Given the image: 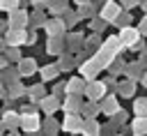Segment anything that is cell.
Returning a JSON list of instances; mask_svg holds the SVG:
<instances>
[{
	"mask_svg": "<svg viewBox=\"0 0 147 136\" xmlns=\"http://www.w3.org/2000/svg\"><path fill=\"white\" fill-rule=\"evenodd\" d=\"M21 7V0H0V12H11V9H18Z\"/></svg>",
	"mask_w": 147,
	"mask_h": 136,
	"instance_id": "f35d334b",
	"label": "cell"
},
{
	"mask_svg": "<svg viewBox=\"0 0 147 136\" xmlns=\"http://www.w3.org/2000/svg\"><path fill=\"white\" fill-rule=\"evenodd\" d=\"M106 25H108V21L103 16H92L90 18V30H94V32H103Z\"/></svg>",
	"mask_w": 147,
	"mask_h": 136,
	"instance_id": "e575fe53",
	"label": "cell"
},
{
	"mask_svg": "<svg viewBox=\"0 0 147 136\" xmlns=\"http://www.w3.org/2000/svg\"><path fill=\"white\" fill-rule=\"evenodd\" d=\"M78 113H80L83 118H96V115L101 113V104L94 101V99H87V101H83V106H80Z\"/></svg>",
	"mask_w": 147,
	"mask_h": 136,
	"instance_id": "ac0fdd59",
	"label": "cell"
},
{
	"mask_svg": "<svg viewBox=\"0 0 147 136\" xmlns=\"http://www.w3.org/2000/svg\"><path fill=\"white\" fill-rule=\"evenodd\" d=\"M119 39H122V44H124L126 48H131L138 39H142V35H140V30H138V28L126 25V28H119Z\"/></svg>",
	"mask_w": 147,
	"mask_h": 136,
	"instance_id": "30bf717a",
	"label": "cell"
},
{
	"mask_svg": "<svg viewBox=\"0 0 147 136\" xmlns=\"http://www.w3.org/2000/svg\"><path fill=\"white\" fill-rule=\"evenodd\" d=\"M101 44H103V39H101V32H94V30H92V35H90V37H85V48H87L92 55L96 53V48H99Z\"/></svg>",
	"mask_w": 147,
	"mask_h": 136,
	"instance_id": "f1b7e54d",
	"label": "cell"
},
{
	"mask_svg": "<svg viewBox=\"0 0 147 136\" xmlns=\"http://www.w3.org/2000/svg\"><path fill=\"white\" fill-rule=\"evenodd\" d=\"M64 41H67V51L78 53V51L85 46V35H80V32H69V35L64 37Z\"/></svg>",
	"mask_w": 147,
	"mask_h": 136,
	"instance_id": "5bb4252c",
	"label": "cell"
},
{
	"mask_svg": "<svg viewBox=\"0 0 147 136\" xmlns=\"http://www.w3.org/2000/svg\"><path fill=\"white\" fill-rule=\"evenodd\" d=\"M5 46H7V44H5V37H0V53L5 51Z\"/></svg>",
	"mask_w": 147,
	"mask_h": 136,
	"instance_id": "11a10c76",
	"label": "cell"
},
{
	"mask_svg": "<svg viewBox=\"0 0 147 136\" xmlns=\"http://www.w3.org/2000/svg\"><path fill=\"white\" fill-rule=\"evenodd\" d=\"M62 37H64V35H48V41H46V53H48V55L60 58V55L64 53L67 41H64Z\"/></svg>",
	"mask_w": 147,
	"mask_h": 136,
	"instance_id": "8992f818",
	"label": "cell"
},
{
	"mask_svg": "<svg viewBox=\"0 0 147 136\" xmlns=\"http://www.w3.org/2000/svg\"><path fill=\"white\" fill-rule=\"evenodd\" d=\"M119 5L124 7V9H133V7H140V0H119Z\"/></svg>",
	"mask_w": 147,
	"mask_h": 136,
	"instance_id": "b9f144b4",
	"label": "cell"
},
{
	"mask_svg": "<svg viewBox=\"0 0 147 136\" xmlns=\"http://www.w3.org/2000/svg\"><path fill=\"white\" fill-rule=\"evenodd\" d=\"M2 122L7 124V129H9V131H11V129H18V127H21V113H18V111L7 108V111L2 113Z\"/></svg>",
	"mask_w": 147,
	"mask_h": 136,
	"instance_id": "44dd1931",
	"label": "cell"
},
{
	"mask_svg": "<svg viewBox=\"0 0 147 136\" xmlns=\"http://www.w3.org/2000/svg\"><path fill=\"white\" fill-rule=\"evenodd\" d=\"M5 129H7V124L2 122V118H0V134H5Z\"/></svg>",
	"mask_w": 147,
	"mask_h": 136,
	"instance_id": "db71d44e",
	"label": "cell"
},
{
	"mask_svg": "<svg viewBox=\"0 0 147 136\" xmlns=\"http://www.w3.org/2000/svg\"><path fill=\"white\" fill-rule=\"evenodd\" d=\"M145 74V67L136 60V62H129L126 67H124V76L126 78H133V81H140V76Z\"/></svg>",
	"mask_w": 147,
	"mask_h": 136,
	"instance_id": "cb8c5ba5",
	"label": "cell"
},
{
	"mask_svg": "<svg viewBox=\"0 0 147 136\" xmlns=\"http://www.w3.org/2000/svg\"><path fill=\"white\" fill-rule=\"evenodd\" d=\"M131 21H133L131 12H129V9H122V12H119V16H117L113 23H115L117 28H126V25H131Z\"/></svg>",
	"mask_w": 147,
	"mask_h": 136,
	"instance_id": "836d02e7",
	"label": "cell"
},
{
	"mask_svg": "<svg viewBox=\"0 0 147 136\" xmlns=\"http://www.w3.org/2000/svg\"><path fill=\"white\" fill-rule=\"evenodd\" d=\"M9 30V21H0V32H7Z\"/></svg>",
	"mask_w": 147,
	"mask_h": 136,
	"instance_id": "816d5d0a",
	"label": "cell"
},
{
	"mask_svg": "<svg viewBox=\"0 0 147 136\" xmlns=\"http://www.w3.org/2000/svg\"><path fill=\"white\" fill-rule=\"evenodd\" d=\"M83 134H85V136H99V134H101V124L96 122V118H85Z\"/></svg>",
	"mask_w": 147,
	"mask_h": 136,
	"instance_id": "f546056e",
	"label": "cell"
},
{
	"mask_svg": "<svg viewBox=\"0 0 147 136\" xmlns=\"http://www.w3.org/2000/svg\"><path fill=\"white\" fill-rule=\"evenodd\" d=\"M138 62H140V65L147 69V48H142V51H140V55H138Z\"/></svg>",
	"mask_w": 147,
	"mask_h": 136,
	"instance_id": "f6af8a7d",
	"label": "cell"
},
{
	"mask_svg": "<svg viewBox=\"0 0 147 136\" xmlns=\"http://www.w3.org/2000/svg\"><path fill=\"white\" fill-rule=\"evenodd\" d=\"M30 101H34V104H39L44 97H46V88H44V83H37V85H30L28 88V95H25Z\"/></svg>",
	"mask_w": 147,
	"mask_h": 136,
	"instance_id": "4316f807",
	"label": "cell"
},
{
	"mask_svg": "<svg viewBox=\"0 0 147 136\" xmlns=\"http://www.w3.org/2000/svg\"><path fill=\"white\" fill-rule=\"evenodd\" d=\"M46 21H48V16H46V12H44V7H34V12L30 14V28L32 30H39V28H44L46 25Z\"/></svg>",
	"mask_w": 147,
	"mask_h": 136,
	"instance_id": "2e32d148",
	"label": "cell"
},
{
	"mask_svg": "<svg viewBox=\"0 0 147 136\" xmlns=\"http://www.w3.org/2000/svg\"><path fill=\"white\" fill-rule=\"evenodd\" d=\"M2 53H5V58H7L9 62H16V65H18L21 58H23V55H21V46H5Z\"/></svg>",
	"mask_w": 147,
	"mask_h": 136,
	"instance_id": "1f68e13d",
	"label": "cell"
},
{
	"mask_svg": "<svg viewBox=\"0 0 147 136\" xmlns=\"http://www.w3.org/2000/svg\"><path fill=\"white\" fill-rule=\"evenodd\" d=\"M60 129H62V124H60L53 115H46V118H44V122H41V131H44V134L53 136V134H57Z\"/></svg>",
	"mask_w": 147,
	"mask_h": 136,
	"instance_id": "83f0119b",
	"label": "cell"
},
{
	"mask_svg": "<svg viewBox=\"0 0 147 136\" xmlns=\"http://www.w3.org/2000/svg\"><path fill=\"white\" fill-rule=\"evenodd\" d=\"M78 71H80V76H85L87 81H92V78H96L99 76V71H101V65L90 55V58H85L80 65H78Z\"/></svg>",
	"mask_w": 147,
	"mask_h": 136,
	"instance_id": "5b68a950",
	"label": "cell"
},
{
	"mask_svg": "<svg viewBox=\"0 0 147 136\" xmlns=\"http://www.w3.org/2000/svg\"><path fill=\"white\" fill-rule=\"evenodd\" d=\"M41 118L39 113H21V131L23 134H44L41 131Z\"/></svg>",
	"mask_w": 147,
	"mask_h": 136,
	"instance_id": "6da1fadb",
	"label": "cell"
},
{
	"mask_svg": "<svg viewBox=\"0 0 147 136\" xmlns=\"http://www.w3.org/2000/svg\"><path fill=\"white\" fill-rule=\"evenodd\" d=\"M133 113H136V115H147V97H136V101H133Z\"/></svg>",
	"mask_w": 147,
	"mask_h": 136,
	"instance_id": "d590c367",
	"label": "cell"
},
{
	"mask_svg": "<svg viewBox=\"0 0 147 136\" xmlns=\"http://www.w3.org/2000/svg\"><path fill=\"white\" fill-rule=\"evenodd\" d=\"M44 30H46L48 35H64V32H67V21H64L62 16H48Z\"/></svg>",
	"mask_w": 147,
	"mask_h": 136,
	"instance_id": "8fae6325",
	"label": "cell"
},
{
	"mask_svg": "<svg viewBox=\"0 0 147 136\" xmlns=\"http://www.w3.org/2000/svg\"><path fill=\"white\" fill-rule=\"evenodd\" d=\"M117 127H119V124L110 118V120H108V124H103V127H101V134H117V131H115Z\"/></svg>",
	"mask_w": 147,
	"mask_h": 136,
	"instance_id": "60d3db41",
	"label": "cell"
},
{
	"mask_svg": "<svg viewBox=\"0 0 147 136\" xmlns=\"http://www.w3.org/2000/svg\"><path fill=\"white\" fill-rule=\"evenodd\" d=\"M78 14H80L83 18H92V16L96 14V9H94L92 2H85V5H78Z\"/></svg>",
	"mask_w": 147,
	"mask_h": 136,
	"instance_id": "8d00e7d4",
	"label": "cell"
},
{
	"mask_svg": "<svg viewBox=\"0 0 147 136\" xmlns=\"http://www.w3.org/2000/svg\"><path fill=\"white\" fill-rule=\"evenodd\" d=\"M46 9L51 16H64V12L69 9V0H48Z\"/></svg>",
	"mask_w": 147,
	"mask_h": 136,
	"instance_id": "603a6c76",
	"label": "cell"
},
{
	"mask_svg": "<svg viewBox=\"0 0 147 136\" xmlns=\"http://www.w3.org/2000/svg\"><path fill=\"white\" fill-rule=\"evenodd\" d=\"M99 104H101V113H103V115H108V118H110V115H115V113L119 111V101H117V97H115V95H106Z\"/></svg>",
	"mask_w": 147,
	"mask_h": 136,
	"instance_id": "9a60e30c",
	"label": "cell"
},
{
	"mask_svg": "<svg viewBox=\"0 0 147 136\" xmlns=\"http://www.w3.org/2000/svg\"><path fill=\"white\" fill-rule=\"evenodd\" d=\"M7 90H9V99H11V101H14V99H21V97H25V95H28V88H23V83H21V81H16V83L7 85Z\"/></svg>",
	"mask_w": 147,
	"mask_h": 136,
	"instance_id": "4dcf8cb0",
	"label": "cell"
},
{
	"mask_svg": "<svg viewBox=\"0 0 147 136\" xmlns=\"http://www.w3.org/2000/svg\"><path fill=\"white\" fill-rule=\"evenodd\" d=\"M117 95H119V97H124V99L136 97V81H133V78L119 81V85H117Z\"/></svg>",
	"mask_w": 147,
	"mask_h": 136,
	"instance_id": "ffe728a7",
	"label": "cell"
},
{
	"mask_svg": "<svg viewBox=\"0 0 147 136\" xmlns=\"http://www.w3.org/2000/svg\"><path fill=\"white\" fill-rule=\"evenodd\" d=\"M110 118H113V120L122 127V124H126V118H129V115H126V111H124V108H119V111H117L115 115H110Z\"/></svg>",
	"mask_w": 147,
	"mask_h": 136,
	"instance_id": "ab89813d",
	"label": "cell"
},
{
	"mask_svg": "<svg viewBox=\"0 0 147 136\" xmlns=\"http://www.w3.org/2000/svg\"><path fill=\"white\" fill-rule=\"evenodd\" d=\"M7 21H9V28H28V23H30V14L23 12V9L18 7V9H11V12H9Z\"/></svg>",
	"mask_w": 147,
	"mask_h": 136,
	"instance_id": "9c48e42d",
	"label": "cell"
},
{
	"mask_svg": "<svg viewBox=\"0 0 147 136\" xmlns=\"http://www.w3.org/2000/svg\"><path fill=\"white\" fill-rule=\"evenodd\" d=\"M57 65H60V69L62 71H71L74 67H78V58H76V53H62L60 58H57Z\"/></svg>",
	"mask_w": 147,
	"mask_h": 136,
	"instance_id": "d6986e66",
	"label": "cell"
},
{
	"mask_svg": "<svg viewBox=\"0 0 147 136\" xmlns=\"http://www.w3.org/2000/svg\"><path fill=\"white\" fill-rule=\"evenodd\" d=\"M60 74H62L60 65H44V67H39V76H41V81H55Z\"/></svg>",
	"mask_w": 147,
	"mask_h": 136,
	"instance_id": "7402d4cb",
	"label": "cell"
},
{
	"mask_svg": "<svg viewBox=\"0 0 147 136\" xmlns=\"http://www.w3.org/2000/svg\"><path fill=\"white\" fill-rule=\"evenodd\" d=\"M16 67H18L21 78H25V76H34L37 69H39V67H37V58H25V55L21 58V62H18Z\"/></svg>",
	"mask_w": 147,
	"mask_h": 136,
	"instance_id": "4fadbf2b",
	"label": "cell"
},
{
	"mask_svg": "<svg viewBox=\"0 0 147 136\" xmlns=\"http://www.w3.org/2000/svg\"><path fill=\"white\" fill-rule=\"evenodd\" d=\"M60 108H62V101H60V97H57V95H53V92H51V95H46V97L39 101V111H41V113H46V115H53V113H55V111H60Z\"/></svg>",
	"mask_w": 147,
	"mask_h": 136,
	"instance_id": "ba28073f",
	"label": "cell"
},
{
	"mask_svg": "<svg viewBox=\"0 0 147 136\" xmlns=\"http://www.w3.org/2000/svg\"><path fill=\"white\" fill-rule=\"evenodd\" d=\"M124 7L119 5V2H113V0H103V5H101V9H99V16H103L108 23H113L117 16H119V12H122Z\"/></svg>",
	"mask_w": 147,
	"mask_h": 136,
	"instance_id": "52a82bcc",
	"label": "cell"
},
{
	"mask_svg": "<svg viewBox=\"0 0 147 136\" xmlns=\"http://www.w3.org/2000/svg\"><path fill=\"white\" fill-rule=\"evenodd\" d=\"M124 67H126V62H124V60L117 55V58L110 62V67H108V74H110V76H119V74H124Z\"/></svg>",
	"mask_w": 147,
	"mask_h": 136,
	"instance_id": "d6a6232c",
	"label": "cell"
},
{
	"mask_svg": "<svg viewBox=\"0 0 147 136\" xmlns=\"http://www.w3.org/2000/svg\"><path fill=\"white\" fill-rule=\"evenodd\" d=\"M80 106H83L80 95H64V101H62V111L64 113H78Z\"/></svg>",
	"mask_w": 147,
	"mask_h": 136,
	"instance_id": "e0dca14e",
	"label": "cell"
},
{
	"mask_svg": "<svg viewBox=\"0 0 147 136\" xmlns=\"http://www.w3.org/2000/svg\"><path fill=\"white\" fill-rule=\"evenodd\" d=\"M64 21H67V28H74L78 21H83V16H80L78 12H71V9H67V12H64Z\"/></svg>",
	"mask_w": 147,
	"mask_h": 136,
	"instance_id": "74e56055",
	"label": "cell"
},
{
	"mask_svg": "<svg viewBox=\"0 0 147 136\" xmlns=\"http://www.w3.org/2000/svg\"><path fill=\"white\" fill-rule=\"evenodd\" d=\"M7 62H9V60L5 58V53H0V71H2L5 67H7Z\"/></svg>",
	"mask_w": 147,
	"mask_h": 136,
	"instance_id": "f907efd6",
	"label": "cell"
},
{
	"mask_svg": "<svg viewBox=\"0 0 147 136\" xmlns=\"http://www.w3.org/2000/svg\"><path fill=\"white\" fill-rule=\"evenodd\" d=\"M138 30H140V35H142V37H147V14L140 18V23H138Z\"/></svg>",
	"mask_w": 147,
	"mask_h": 136,
	"instance_id": "7bdbcfd3",
	"label": "cell"
},
{
	"mask_svg": "<svg viewBox=\"0 0 147 136\" xmlns=\"http://www.w3.org/2000/svg\"><path fill=\"white\" fill-rule=\"evenodd\" d=\"M7 97H9V90H7V85L0 81V99H7Z\"/></svg>",
	"mask_w": 147,
	"mask_h": 136,
	"instance_id": "bcb514c9",
	"label": "cell"
},
{
	"mask_svg": "<svg viewBox=\"0 0 147 136\" xmlns=\"http://www.w3.org/2000/svg\"><path fill=\"white\" fill-rule=\"evenodd\" d=\"M85 85H87L85 76H71L64 83V90H67V95H85Z\"/></svg>",
	"mask_w": 147,
	"mask_h": 136,
	"instance_id": "7c38bea8",
	"label": "cell"
},
{
	"mask_svg": "<svg viewBox=\"0 0 147 136\" xmlns=\"http://www.w3.org/2000/svg\"><path fill=\"white\" fill-rule=\"evenodd\" d=\"M106 95H108V83H106V81H96V78L87 81V85H85V97H87V99L101 101Z\"/></svg>",
	"mask_w": 147,
	"mask_h": 136,
	"instance_id": "7a4b0ae2",
	"label": "cell"
},
{
	"mask_svg": "<svg viewBox=\"0 0 147 136\" xmlns=\"http://www.w3.org/2000/svg\"><path fill=\"white\" fill-rule=\"evenodd\" d=\"M34 41H37V30H34V32H30V37H28V46H32Z\"/></svg>",
	"mask_w": 147,
	"mask_h": 136,
	"instance_id": "681fc988",
	"label": "cell"
},
{
	"mask_svg": "<svg viewBox=\"0 0 147 136\" xmlns=\"http://www.w3.org/2000/svg\"><path fill=\"white\" fill-rule=\"evenodd\" d=\"M32 7H48V0H30Z\"/></svg>",
	"mask_w": 147,
	"mask_h": 136,
	"instance_id": "c3c4849f",
	"label": "cell"
},
{
	"mask_svg": "<svg viewBox=\"0 0 147 136\" xmlns=\"http://www.w3.org/2000/svg\"><path fill=\"white\" fill-rule=\"evenodd\" d=\"M131 134L136 136H147V115H136L131 122Z\"/></svg>",
	"mask_w": 147,
	"mask_h": 136,
	"instance_id": "d4e9b609",
	"label": "cell"
},
{
	"mask_svg": "<svg viewBox=\"0 0 147 136\" xmlns=\"http://www.w3.org/2000/svg\"><path fill=\"white\" fill-rule=\"evenodd\" d=\"M140 7H142V12L147 14V0H142V2H140Z\"/></svg>",
	"mask_w": 147,
	"mask_h": 136,
	"instance_id": "9f6ffc18",
	"label": "cell"
},
{
	"mask_svg": "<svg viewBox=\"0 0 147 136\" xmlns=\"http://www.w3.org/2000/svg\"><path fill=\"white\" fill-rule=\"evenodd\" d=\"M76 5H85V2H92V0H74Z\"/></svg>",
	"mask_w": 147,
	"mask_h": 136,
	"instance_id": "6f0895ef",
	"label": "cell"
},
{
	"mask_svg": "<svg viewBox=\"0 0 147 136\" xmlns=\"http://www.w3.org/2000/svg\"><path fill=\"white\" fill-rule=\"evenodd\" d=\"M142 48H145V41H142V39H138V41H136V44L131 46V51H138V53H140Z\"/></svg>",
	"mask_w": 147,
	"mask_h": 136,
	"instance_id": "7dc6e473",
	"label": "cell"
},
{
	"mask_svg": "<svg viewBox=\"0 0 147 136\" xmlns=\"http://www.w3.org/2000/svg\"><path fill=\"white\" fill-rule=\"evenodd\" d=\"M83 124H85V118L80 113H67L62 120V129L69 134H83Z\"/></svg>",
	"mask_w": 147,
	"mask_h": 136,
	"instance_id": "277c9868",
	"label": "cell"
},
{
	"mask_svg": "<svg viewBox=\"0 0 147 136\" xmlns=\"http://www.w3.org/2000/svg\"><path fill=\"white\" fill-rule=\"evenodd\" d=\"M21 78V74H18V67H5L2 71H0V81L5 83V85H11V83H16Z\"/></svg>",
	"mask_w": 147,
	"mask_h": 136,
	"instance_id": "484cf974",
	"label": "cell"
},
{
	"mask_svg": "<svg viewBox=\"0 0 147 136\" xmlns=\"http://www.w3.org/2000/svg\"><path fill=\"white\" fill-rule=\"evenodd\" d=\"M5 44L7 46H23V44H28V30L25 28H9L5 35Z\"/></svg>",
	"mask_w": 147,
	"mask_h": 136,
	"instance_id": "3957f363",
	"label": "cell"
},
{
	"mask_svg": "<svg viewBox=\"0 0 147 136\" xmlns=\"http://www.w3.org/2000/svg\"><path fill=\"white\" fill-rule=\"evenodd\" d=\"M53 95H67V90H64V83H55V88H53Z\"/></svg>",
	"mask_w": 147,
	"mask_h": 136,
	"instance_id": "ee69618b",
	"label": "cell"
},
{
	"mask_svg": "<svg viewBox=\"0 0 147 136\" xmlns=\"http://www.w3.org/2000/svg\"><path fill=\"white\" fill-rule=\"evenodd\" d=\"M140 83H142V88H147V69H145V74L140 76Z\"/></svg>",
	"mask_w": 147,
	"mask_h": 136,
	"instance_id": "f5cc1de1",
	"label": "cell"
}]
</instances>
